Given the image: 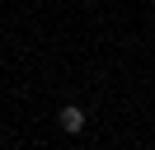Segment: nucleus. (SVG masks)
Segmentation results:
<instances>
[{
	"label": "nucleus",
	"mask_w": 155,
	"mask_h": 150,
	"mask_svg": "<svg viewBox=\"0 0 155 150\" xmlns=\"http://www.w3.org/2000/svg\"><path fill=\"white\" fill-rule=\"evenodd\" d=\"M85 122H89V112L80 108V103H66V108L57 112V127H61V131H71V136H75V131H85Z\"/></svg>",
	"instance_id": "nucleus-1"
}]
</instances>
